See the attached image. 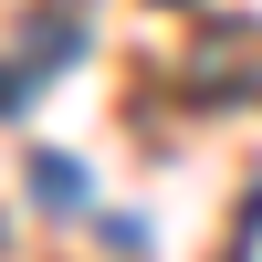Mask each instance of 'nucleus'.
I'll return each mask as SVG.
<instances>
[{"label": "nucleus", "mask_w": 262, "mask_h": 262, "mask_svg": "<svg viewBox=\"0 0 262 262\" xmlns=\"http://www.w3.org/2000/svg\"><path fill=\"white\" fill-rule=\"evenodd\" d=\"M32 189H42V210H74V200H84L74 158H32Z\"/></svg>", "instance_id": "f257e3e1"}]
</instances>
